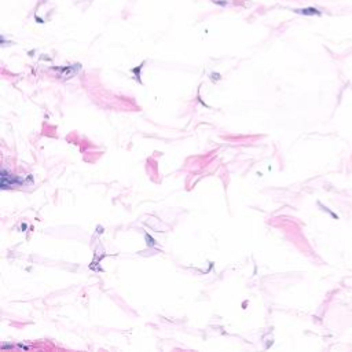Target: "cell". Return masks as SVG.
Returning <instances> with one entry per match:
<instances>
[{"instance_id": "obj_1", "label": "cell", "mask_w": 352, "mask_h": 352, "mask_svg": "<svg viewBox=\"0 0 352 352\" xmlns=\"http://www.w3.org/2000/svg\"><path fill=\"white\" fill-rule=\"evenodd\" d=\"M24 183L21 178L18 176L12 175V174H8L6 169L2 171V188H11V187H15V186H19Z\"/></svg>"}, {"instance_id": "obj_2", "label": "cell", "mask_w": 352, "mask_h": 352, "mask_svg": "<svg viewBox=\"0 0 352 352\" xmlns=\"http://www.w3.org/2000/svg\"><path fill=\"white\" fill-rule=\"evenodd\" d=\"M297 12H299V14H303V15H319V14H321V11L317 10V8H314V7L304 8V10H297Z\"/></svg>"}]
</instances>
